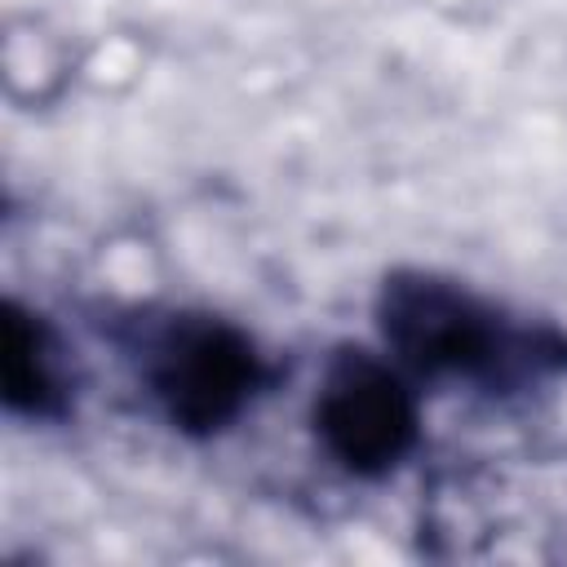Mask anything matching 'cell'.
I'll return each instance as SVG.
<instances>
[{"label":"cell","instance_id":"obj_1","mask_svg":"<svg viewBox=\"0 0 567 567\" xmlns=\"http://www.w3.org/2000/svg\"><path fill=\"white\" fill-rule=\"evenodd\" d=\"M319 430L328 447L350 470H385L412 439V408L403 390L372 368L368 359H350L332 372L323 403H319Z\"/></svg>","mask_w":567,"mask_h":567},{"label":"cell","instance_id":"obj_2","mask_svg":"<svg viewBox=\"0 0 567 567\" xmlns=\"http://www.w3.org/2000/svg\"><path fill=\"white\" fill-rule=\"evenodd\" d=\"M155 381L182 425L217 430L252 385V354L230 328L195 323L173 332Z\"/></svg>","mask_w":567,"mask_h":567},{"label":"cell","instance_id":"obj_3","mask_svg":"<svg viewBox=\"0 0 567 567\" xmlns=\"http://www.w3.org/2000/svg\"><path fill=\"white\" fill-rule=\"evenodd\" d=\"M385 332H394V341L421 368H474L492 346L483 315L465 297L430 284L394 288Z\"/></svg>","mask_w":567,"mask_h":567},{"label":"cell","instance_id":"obj_4","mask_svg":"<svg viewBox=\"0 0 567 567\" xmlns=\"http://www.w3.org/2000/svg\"><path fill=\"white\" fill-rule=\"evenodd\" d=\"M4 394L13 408H44L49 403V368L40 350V328H31L18 310L4 319Z\"/></svg>","mask_w":567,"mask_h":567}]
</instances>
